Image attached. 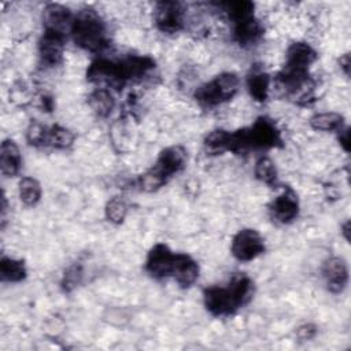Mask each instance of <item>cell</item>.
Instances as JSON below:
<instances>
[{
  "label": "cell",
  "instance_id": "1",
  "mask_svg": "<svg viewBox=\"0 0 351 351\" xmlns=\"http://www.w3.org/2000/svg\"><path fill=\"white\" fill-rule=\"evenodd\" d=\"M251 292V278L243 273H239L232 277L226 288H207L203 293L204 306L213 315H229L250 299Z\"/></svg>",
  "mask_w": 351,
  "mask_h": 351
},
{
  "label": "cell",
  "instance_id": "2",
  "mask_svg": "<svg viewBox=\"0 0 351 351\" xmlns=\"http://www.w3.org/2000/svg\"><path fill=\"white\" fill-rule=\"evenodd\" d=\"M281 144V136L274 122L266 117H261L248 129L237 130L230 134V151L266 149Z\"/></svg>",
  "mask_w": 351,
  "mask_h": 351
},
{
  "label": "cell",
  "instance_id": "3",
  "mask_svg": "<svg viewBox=\"0 0 351 351\" xmlns=\"http://www.w3.org/2000/svg\"><path fill=\"white\" fill-rule=\"evenodd\" d=\"M70 33L74 43L86 51L96 52L107 44L104 23L90 8L81 10V12L74 16Z\"/></svg>",
  "mask_w": 351,
  "mask_h": 351
},
{
  "label": "cell",
  "instance_id": "4",
  "mask_svg": "<svg viewBox=\"0 0 351 351\" xmlns=\"http://www.w3.org/2000/svg\"><path fill=\"white\" fill-rule=\"evenodd\" d=\"M239 89V78L233 73H222L203 84L195 92V99L204 107H214L232 99Z\"/></svg>",
  "mask_w": 351,
  "mask_h": 351
},
{
  "label": "cell",
  "instance_id": "5",
  "mask_svg": "<svg viewBox=\"0 0 351 351\" xmlns=\"http://www.w3.org/2000/svg\"><path fill=\"white\" fill-rule=\"evenodd\" d=\"M265 251L262 236L255 229L240 230L232 241V254L236 259L248 262Z\"/></svg>",
  "mask_w": 351,
  "mask_h": 351
},
{
  "label": "cell",
  "instance_id": "6",
  "mask_svg": "<svg viewBox=\"0 0 351 351\" xmlns=\"http://www.w3.org/2000/svg\"><path fill=\"white\" fill-rule=\"evenodd\" d=\"M155 22L163 33H176L182 27L184 10L178 1H160L155 8Z\"/></svg>",
  "mask_w": 351,
  "mask_h": 351
},
{
  "label": "cell",
  "instance_id": "7",
  "mask_svg": "<svg viewBox=\"0 0 351 351\" xmlns=\"http://www.w3.org/2000/svg\"><path fill=\"white\" fill-rule=\"evenodd\" d=\"M86 78L92 82H107L111 85H122L125 82L119 62L107 59L95 60L86 71Z\"/></svg>",
  "mask_w": 351,
  "mask_h": 351
},
{
  "label": "cell",
  "instance_id": "8",
  "mask_svg": "<svg viewBox=\"0 0 351 351\" xmlns=\"http://www.w3.org/2000/svg\"><path fill=\"white\" fill-rule=\"evenodd\" d=\"M173 262L174 254L169 250V247L165 244H156L148 252L145 269L151 276L162 278L171 274Z\"/></svg>",
  "mask_w": 351,
  "mask_h": 351
},
{
  "label": "cell",
  "instance_id": "9",
  "mask_svg": "<svg viewBox=\"0 0 351 351\" xmlns=\"http://www.w3.org/2000/svg\"><path fill=\"white\" fill-rule=\"evenodd\" d=\"M43 19H44L45 30L56 32L63 36H66V32H71V26L74 21L67 7L62 4H55V3H51L44 8Z\"/></svg>",
  "mask_w": 351,
  "mask_h": 351
},
{
  "label": "cell",
  "instance_id": "10",
  "mask_svg": "<svg viewBox=\"0 0 351 351\" xmlns=\"http://www.w3.org/2000/svg\"><path fill=\"white\" fill-rule=\"evenodd\" d=\"M64 47V36L56 32L44 30V34L38 43V53L43 63L48 66H56L62 62Z\"/></svg>",
  "mask_w": 351,
  "mask_h": 351
},
{
  "label": "cell",
  "instance_id": "11",
  "mask_svg": "<svg viewBox=\"0 0 351 351\" xmlns=\"http://www.w3.org/2000/svg\"><path fill=\"white\" fill-rule=\"evenodd\" d=\"M186 160V151L181 145H173L163 149L155 163V169L162 173L167 180L178 173Z\"/></svg>",
  "mask_w": 351,
  "mask_h": 351
},
{
  "label": "cell",
  "instance_id": "12",
  "mask_svg": "<svg viewBox=\"0 0 351 351\" xmlns=\"http://www.w3.org/2000/svg\"><path fill=\"white\" fill-rule=\"evenodd\" d=\"M315 51L306 43H293L287 51V63L284 69L291 71L307 73L308 66L315 60Z\"/></svg>",
  "mask_w": 351,
  "mask_h": 351
},
{
  "label": "cell",
  "instance_id": "13",
  "mask_svg": "<svg viewBox=\"0 0 351 351\" xmlns=\"http://www.w3.org/2000/svg\"><path fill=\"white\" fill-rule=\"evenodd\" d=\"M322 274H324L326 287L330 292L339 293L346 288L348 281V271L343 259L336 256L329 258L324 263Z\"/></svg>",
  "mask_w": 351,
  "mask_h": 351
},
{
  "label": "cell",
  "instance_id": "14",
  "mask_svg": "<svg viewBox=\"0 0 351 351\" xmlns=\"http://www.w3.org/2000/svg\"><path fill=\"white\" fill-rule=\"evenodd\" d=\"M270 211L271 215L282 222H291L292 219L296 218L298 211H299V203L296 195L291 189H285L281 195H278L270 204Z\"/></svg>",
  "mask_w": 351,
  "mask_h": 351
},
{
  "label": "cell",
  "instance_id": "15",
  "mask_svg": "<svg viewBox=\"0 0 351 351\" xmlns=\"http://www.w3.org/2000/svg\"><path fill=\"white\" fill-rule=\"evenodd\" d=\"M171 276L181 287H191L199 277V266L189 255L174 254Z\"/></svg>",
  "mask_w": 351,
  "mask_h": 351
},
{
  "label": "cell",
  "instance_id": "16",
  "mask_svg": "<svg viewBox=\"0 0 351 351\" xmlns=\"http://www.w3.org/2000/svg\"><path fill=\"white\" fill-rule=\"evenodd\" d=\"M262 33L263 30L261 23L254 16H251L234 23L233 37L240 45L247 47V45L255 44L261 38Z\"/></svg>",
  "mask_w": 351,
  "mask_h": 351
},
{
  "label": "cell",
  "instance_id": "17",
  "mask_svg": "<svg viewBox=\"0 0 351 351\" xmlns=\"http://www.w3.org/2000/svg\"><path fill=\"white\" fill-rule=\"evenodd\" d=\"M0 167L7 177L18 174L21 167V155L16 144L12 140H4L0 147Z\"/></svg>",
  "mask_w": 351,
  "mask_h": 351
},
{
  "label": "cell",
  "instance_id": "18",
  "mask_svg": "<svg viewBox=\"0 0 351 351\" xmlns=\"http://www.w3.org/2000/svg\"><path fill=\"white\" fill-rule=\"evenodd\" d=\"M119 64H121V70L125 81L143 77L155 66L154 60L148 56H129L121 60Z\"/></svg>",
  "mask_w": 351,
  "mask_h": 351
},
{
  "label": "cell",
  "instance_id": "19",
  "mask_svg": "<svg viewBox=\"0 0 351 351\" xmlns=\"http://www.w3.org/2000/svg\"><path fill=\"white\" fill-rule=\"evenodd\" d=\"M88 103H89L90 108L93 110V112L99 117H107L115 106L114 97L110 93V90L103 89V88L93 90L88 97Z\"/></svg>",
  "mask_w": 351,
  "mask_h": 351
},
{
  "label": "cell",
  "instance_id": "20",
  "mask_svg": "<svg viewBox=\"0 0 351 351\" xmlns=\"http://www.w3.org/2000/svg\"><path fill=\"white\" fill-rule=\"evenodd\" d=\"M219 7L226 12V15L229 16L230 21H233V23H237L240 21L254 16V3L251 1H245V0L226 1V3H221Z\"/></svg>",
  "mask_w": 351,
  "mask_h": 351
},
{
  "label": "cell",
  "instance_id": "21",
  "mask_svg": "<svg viewBox=\"0 0 351 351\" xmlns=\"http://www.w3.org/2000/svg\"><path fill=\"white\" fill-rule=\"evenodd\" d=\"M269 84H270L269 75L262 71H254L247 80L248 92L256 101H265L267 99Z\"/></svg>",
  "mask_w": 351,
  "mask_h": 351
},
{
  "label": "cell",
  "instance_id": "22",
  "mask_svg": "<svg viewBox=\"0 0 351 351\" xmlns=\"http://www.w3.org/2000/svg\"><path fill=\"white\" fill-rule=\"evenodd\" d=\"M230 134L223 129L213 130L204 140V147L208 154L217 155L225 151H230Z\"/></svg>",
  "mask_w": 351,
  "mask_h": 351
},
{
  "label": "cell",
  "instance_id": "23",
  "mask_svg": "<svg viewBox=\"0 0 351 351\" xmlns=\"http://www.w3.org/2000/svg\"><path fill=\"white\" fill-rule=\"evenodd\" d=\"M0 274L4 281L16 282L26 277V267L22 261L4 256L0 262Z\"/></svg>",
  "mask_w": 351,
  "mask_h": 351
},
{
  "label": "cell",
  "instance_id": "24",
  "mask_svg": "<svg viewBox=\"0 0 351 351\" xmlns=\"http://www.w3.org/2000/svg\"><path fill=\"white\" fill-rule=\"evenodd\" d=\"M343 115L337 112H324V114H317L310 119V125L315 130H340L343 128Z\"/></svg>",
  "mask_w": 351,
  "mask_h": 351
},
{
  "label": "cell",
  "instance_id": "25",
  "mask_svg": "<svg viewBox=\"0 0 351 351\" xmlns=\"http://www.w3.org/2000/svg\"><path fill=\"white\" fill-rule=\"evenodd\" d=\"M21 200L27 206H34L41 197V186L36 178L23 177L19 182Z\"/></svg>",
  "mask_w": 351,
  "mask_h": 351
},
{
  "label": "cell",
  "instance_id": "26",
  "mask_svg": "<svg viewBox=\"0 0 351 351\" xmlns=\"http://www.w3.org/2000/svg\"><path fill=\"white\" fill-rule=\"evenodd\" d=\"M74 141V134L59 125H55L48 129V141L47 145H51L58 149H66L69 148Z\"/></svg>",
  "mask_w": 351,
  "mask_h": 351
},
{
  "label": "cell",
  "instance_id": "27",
  "mask_svg": "<svg viewBox=\"0 0 351 351\" xmlns=\"http://www.w3.org/2000/svg\"><path fill=\"white\" fill-rule=\"evenodd\" d=\"M166 182H167V178L162 173H159L155 167H151L138 178V185L145 192H155L160 186H163Z\"/></svg>",
  "mask_w": 351,
  "mask_h": 351
},
{
  "label": "cell",
  "instance_id": "28",
  "mask_svg": "<svg viewBox=\"0 0 351 351\" xmlns=\"http://www.w3.org/2000/svg\"><path fill=\"white\" fill-rule=\"evenodd\" d=\"M128 213V204L122 196H114L106 206V217L112 223L123 222Z\"/></svg>",
  "mask_w": 351,
  "mask_h": 351
},
{
  "label": "cell",
  "instance_id": "29",
  "mask_svg": "<svg viewBox=\"0 0 351 351\" xmlns=\"http://www.w3.org/2000/svg\"><path fill=\"white\" fill-rule=\"evenodd\" d=\"M255 176L265 184H274L277 181V169L270 158H261L255 165Z\"/></svg>",
  "mask_w": 351,
  "mask_h": 351
},
{
  "label": "cell",
  "instance_id": "30",
  "mask_svg": "<svg viewBox=\"0 0 351 351\" xmlns=\"http://www.w3.org/2000/svg\"><path fill=\"white\" fill-rule=\"evenodd\" d=\"M27 141L33 145H47L48 128L38 122H32L27 129Z\"/></svg>",
  "mask_w": 351,
  "mask_h": 351
},
{
  "label": "cell",
  "instance_id": "31",
  "mask_svg": "<svg viewBox=\"0 0 351 351\" xmlns=\"http://www.w3.org/2000/svg\"><path fill=\"white\" fill-rule=\"evenodd\" d=\"M81 277H82V270L80 265H74L71 266L63 276V281L62 285L64 288V291H71L73 288H75L80 282H81Z\"/></svg>",
  "mask_w": 351,
  "mask_h": 351
},
{
  "label": "cell",
  "instance_id": "32",
  "mask_svg": "<svg viewBox=\"0 0 351 351\" xmlns=\"http://www.w3.org/2000/svg\"><path fill=\"white\" fill-rule=\"evenodd\" d=\"M298 336L302 340H310L315 336V328L313 325H303L298 329Z\"/></svg>",
  "mask_w": 351,
  "mask_h": 351
},
{
  "label": "cell",
  "instance_id": "33",
  "mask_svg": "<svg viewBox=\"0 0 351 351\" xmlns=\"http://www.w3.org/2000/svg\"><path fill=\"white\" fill-rule=\"evenodd\" d=\"M340 132V134H339V141H340V144L343 145V148L346 149V151H348V141H350V138H348V129L346 128V129H340L339 130Z\"/></svg>",
  "mask_w": 351,
  "mask_h": 351
},
{
  "label": "cell",
  "instance_id": "34",
  "mask_svg": "<svg viewBox=\"0 0 351 351\" xmlns=\"http://www.w3.org/2000/svg\"><path fill=\"white\" fill-rule=\"evenodd\" d=\"M340 66H341V69L344 70V73L348 74V71H350V56H348V55H344V56L340 59Z\"/></svg>",
  "mask_w": 351,
  "mask_h": 351
},
{
  "label": "cell",
  "instance_id": "35",
  "mask_svg": "<svg viewBox=\"0 0 351 351\" xmlns=\"http://www.w3.org/2000/svg\"><path fill=\"white\" fill-rule=\"evenodd\" d=\"M348 232H350V223L347 222L344 226H343V233H344V236H346V239L347 240H350V236H348Z\"/></svg>",
  "mask_w": 351,
  "mask_h": 351
}]
</instances>
